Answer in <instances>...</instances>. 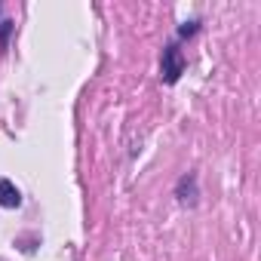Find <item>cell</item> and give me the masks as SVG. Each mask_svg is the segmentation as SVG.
<instances>
[{
    "instance_id": "cell-1",
    "label": "cell",
    "mask_w": 261,
    "mask_h": 261,
    "mask_svg": "<svg viewBox=\"0 0 261 261\" xmlns=\"http://www.w3.org/2000/svg\"><path fill=\"white\" fill-rule=\"evenodd\" d=\"M181 68H185L181 53H178L175 46H166V49H163V80H166V83H175V80L181 77Z\"/></svg>"
},
{
    "instance_id": "cell-4",
    "label": "cell",
    "mask_w": 261,
    "mask_h": 261,
    "mask_svg": "<svg viewBox=\"0 0 261 261\" xmlns=\"http://www.w3.org/2000/svg\"><path fill=\"white\" fill-rule=\"evenodd\" d=\"M194 31H197L194 25H181V37H188V34H194Z\"/></svg>"
},
{
    "instance_id": "cell-2",
    "label": "cell",
    "mask_w": 261,
    "mask_h": 261,
    "mask_svg": "<svg viewBox=\"0 0 261 261\" xmlns=\"http://www.w3.org/2000/svg\"><path fill=\"white\" fill-rule=\"evenodd\" d=\"M19 203H22L19 188H16L10 178H0V206H4V209H16Z\"/></svg>"
},
{
    "instance_id": "cell-3",
    "label": "cell",
    "mask_w": 261,
    "mask_h": 261,
    "mask_svg": "<svg viewBox=\"0 0 261 261\" xmlns=\"http://www.w3.org/2000/svg\"><path fill=\"white\" fill-rule=\"evenodd\" d=\"M10 31H13V22H4V28H0V46H7V40H10Z\"/></svg>"
}]
</instances>
